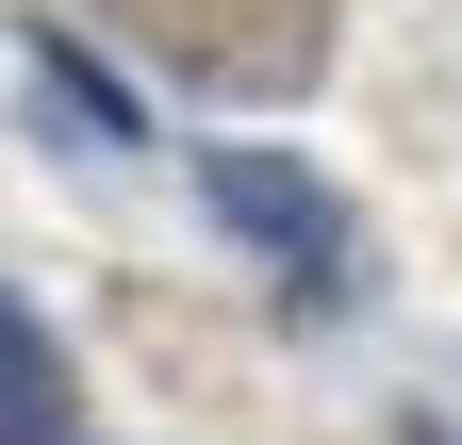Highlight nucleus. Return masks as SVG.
<instances>
[{
  "mask_svg": "<svg viewBox=\"0 0 462 445\" xmlns=\"http://www.w3.org/2000/svg\"><path fill=\"white\" fill-rule=\"evenodd\" d=\"M67 429V363H50V330L0 297V445H50Z\"/></svg>",
  "mask_w": 462,
  "mask_h": 445,
  "instance_id": "2",
  "label": "nucleus"
},
{
  "mask_svg": "<svg viewBox=\"0 0 462 445\" xmlns=\"http://www.w3.org/2000/svg\"><path fill=\"white\" fill-rule=\"evenodd\" d=\"M215 214H231V232H248V248H281V264H298L314 297L346 281V214H330V198L298 182V165H264V149H231V165H215Z\"/></svg>",
  "mask_w": 462,
  "mask_h": 445,
  "instance_id": "1",
  "label": "nucleus"
}]
</instances>
